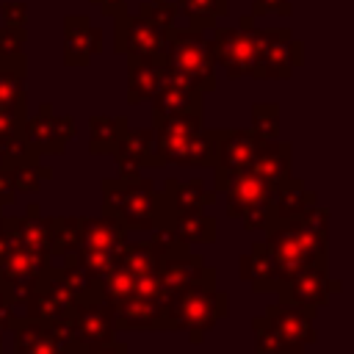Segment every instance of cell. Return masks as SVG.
Listing matches in <instances>:
<instances>
[{"label":"cell","mask_w":354,"mask_h":354,"mask_svg":"<svg viewBox=\"0 0 354 354\" xmlns=\"http://www.w3.org/2000/svg\"><path fill=\"white\" fill-rule=\"evenodd\" d=\"M335 290H340V282L329 279L326 266H304L277 290V296H279V301L318 310V307H324L329 301V296Z\"/></svg>","instance_id":"cell-13"},{"label":"cell","mask_w":354,"mask_h":354,"mask_svg":"<svg viewBox=\"0 0 354 354\" xmlns=\"http://www.w3.org/2000/svg\"><path fill=\"white\" fill-rule=\"evenodd\" d=\"M315 191H310L301 180L296 177H288L282 185H277L274 196H271V216H274V224L277 227H285V224H293L299 216H304L313 205H315Z\"/></svg>","instance_id":"cell-23"},{"label":"cell","mask_w":354,"mask_h":354,"mask_svg":"<svg viewBox=\"0 0 354 354\" xmlns=\"http://www.w3.org/2000/svg\"><path fill=\"white\" fill-rule=\"evenodd\" d=\"M216 205V191L205 188L202 180H166L160 188V221L158 227H169L180 213H199Z\"/></svg>","instance_id":"cell-14"},{"label":"cell","mask_w":354,"mask_h":354,"mask_svg":"<svg viewBox=\"0 0 354 354\" xmlns=\"http://www.w3.org/2000/svg\"><path fill=\"white\" fill-rule=\"evenodd\" d=\"M0 299H6V296H3V290H0Z\"/></svg>","instance_id":"cell-49"},{"label":"cell","mask_w":354,"mask_h":354,"mask_svg":"<svg viewBox=\"0 0 354 354\" xmlns=\"http://www.w3.org/2000/svg\"><path fill=\"white\" fill-rule=\"evenodd\" d=\"M252 39H254L252 77L285 80V77H290L293 66L301 64V44L290 39V30H282V28L263 30V28L252 25Z\"/></svg>","instance_id":"cell-7"},{"label":"cell","mask_w":354,"mask_h":354,"mask_svg":"<svg viewBox=\"0 0 354 354\" xmlns=\"http://www.w3.org/2000/svg\"><path fill=\"white\" fill-rule=\"evenodd\" d=\"M315 307L277 301L252 318L257 354H304L315 343Z\"/></svg>","instance_id":"cell-3"},{"label":"cell","mask_w":354,"mask_h":354,"mask_svg":"<svg viewBox=\"0 0 354 354\" xmlns=\"http://www.w3.org/2000/svg\"><path fill=\"white\" fill-rule=\"evenodd\" d=\"M205 30H194V28H171L166 30V41H163V66L169 75H174L177 80L205 91L216 88V61L210 53V39L202 36Z\"/></svg>","instance_id":"cell-4"},{"label":"cell","mask_w":354,"mask_h":354,"mask_svg":"<svg viewBox=\"0 0 354 354\" xmlns=\"http://www.w3.org/2000/svg\"><path fill=\"white\" fill-rule=\"evenodd\" d=\"M130 296H141V299H166V290L158 279V271L152 274H138L133 277V293Z\"/></svg>","instance_id":"cell-41"},{"label":"cell","mask_w":354,"mask_h":354,"mask_svg":"<svg viewBox=\"0 0 354 354\" xmlns=\"http://www.w3.org/2000/svg\"><path fill=\"white\" fill-rule=\"evenodd\" d=\"M75 307H77V293L61 279L58 268L50 266V268L44 271V277L39 279L36 290L30 293V299L25 301L22 315L53 326V324L69 321L72 313H75Z\"/></svg>","instance_id":"cell-8"},{"label":"cell","mask_w":354,"mask_h":354,"mask_svg":"<svg viewBox=\"0 0 354 354\" xmlns=\"http://www.w3.org/2000/svg\"><path fill=\"white\" fill-rule=\"evenodd\" d=\"M127 241V230L108 218V216H100V218H86L80 216V246L77 249H122Z\"/></svg>","instance_id":"cell-27"},{"label":"cell","mask_w":354,"mask_h":354,"mask_svg":"<svg viewBox=\"0 0 354 354\" xmlns=\"http://www.w3.org/2000/svg\"><path fill=\"white\" fill-rule=\"evenodd\" d=\"M28 22V6L25 3H6L3 6V25L6 28H25Z\"/></svg>","instance_id":"cell-42"},{"label":"cell","mask_w":354,"mask_h":354,"mask_svg":"<svg viewBox=\"0 0 354 354\" xmlns=\"http://www.w3.org/2000/svg\"><path fill=\"white\" fill-rule=\"evenodd\" d=\"M0 166H3V163H0ZM6 169L11 171V180H14L17 194H36V191L41 188V183L53 177V169L44 166L39 155L25 158V160H17V163H8Z\"/></svg>","instance_id":"cell-32"},{"label":"cell","mask_w":354,"mask_h":354,"mask_svg":"<svg viewBox=\"0 0 354 354\" xmlns=\"http://www.w3.org/2000/svg\"><path fill=\"white\" fill-rule=\"evenodd\" d=\"M230 315V296L216 285V268L207 266L199 279L171 290L163 301V332H191V343H202L205 332Z\"/></svg>","instance_id":"cell-1"},{"label":"cell","mask_w":354,"mask_h":354,"mask_svg":"<svg viewBox=\"0 0 354 354\" xmlns=\"http://www.w3.org/2000/svg\"><path fill=\"white\" fill-rule=\"evenodd\" d=\"M152 238H149V246L155 249V254L163 260V257H171V254H180V252H188L191 246L185 241H180L169 227H155L149 230Z\"/></svg>","instance_id":"cell-40"},{"label":"cell","mask_w":354,"mask_h":354,"mask_svg":"<svg viewBox=\"0 0 354 354\" xmlns=\"http://www.w3.org/2000/svg\"><path fill=\"white\" fill-rule=\"evenodd\" d=\"M266 14H290V0H254V17Z\"/></svg>","instance_id":"cell-43"},{"label":"cell","mask_w":354,"mask_h":354,"mask_svg":"<svg viewBox=\"0 0 354 354\" xmlns=\"http://www.w3.org/2000/svg\"><path fill=\"white\" fill-rule=\"evenodd\" d=\"M163 301L166 299H141L127 296L113 304V324L116 332L130 329H163Z\"/></svg>","instance_id":"cell-21"},{"label":"cell","mask_w":354,"mask_h":354,"mask_svg":"<svg viewBox=\"0 0 354 354\" xmlns=\"http://www.w3.org/2000/svg\"><path fill=\"white\" fill-rule=\"evenodd\" d=\"M50 266L53 257L47 252H33L25 246H17L6 257H0V290L17 313H22L25 301L30 299V293L36 290L39 279Z\"/></svg>","instance_id":"cell-6"},{"label":"cell","mask_w":354,"mask_h":354,"mask_svg":"<svg viewBox=\"0 0 354 354\" xmlns=\"http://www.w3.org/2000/svg\"><path fill=\"white\" fill-rule=\"evenodd\" d=\"M252 133L260 141L279 138V105L277 102H254L252 105Z\"/></svg>","instance_id":"cell-38"},{"label":"cell","mask_w":354,"mask_h":354,"mask_svg":"<svg viewBox=\"0 0 354 354\" xmlns=\"http://www.w3.org/2000/svg\"><path fill=\"white\" fill-rule=\"evenodd\" d=\"M113 163L122 174L127 171H138L147 166H155V130L149 127H127L122 133V138L116 141V147L111 149Z\"/></svg>","instance_id":"cell-19"},{"label":"cell","mask_w":354,"mask_h":354,"mask_svg":"<svg viewBox=\"0 0 354 354\" xmlns=\"http://www.w3.org/2000/svg\"><path fill=\"white\" fill-rule=\"evenodd\" d=\"M8 332H14V354H66L53 326L33 321L22 313L14 318Z\"/></svg>","instance_id":"cell-20"},{"label":"cell","mask_w":354,"mask_h":354,"mask_svg":"<svg viewBox=\"0 0 354 354\" xmlns=\"http://www.w3.org/2000/svg\"><path fill=\"white\" fill-rule=\"evenodd\" d=\"M205 260L202 254H194L191 249L188 252H180V254H171V257H163L160 266H158V279L166 290V296L183 285H191L194 279H199L205 274Z\"/></svg>","instance_id":"cell-26"},{"label":"cell","mask_w":354,"mask_h":354,"mask_svg":"<svg viewBox=\"0 0 354 354\" xmlns=\"http://www.w3.org/2000/svg\"><path fill=\"white\" fill-rule=\"evenodd\" d=\"M138 14L155 22L160 30H171L177 25V3H169V0H147L141 3Z\"/></svg>","instance_id":"cell-39"},{"label":"cell","mask_w":354,"mask_h":354,"mask_svg":"<svg viewBox=\"0 0 354 354\" xmlns=\"http://www.w3.org/2000/svg\"><path fill=\"white\" fill-rule=\"evenodd\" d=\"M97 53H102V30L94 28L86 17H66L64 19V64L86 66Z\"/></svg>","instance_id":"cell-18"},{"label":"cell","mask_w":354,"mask_h":354,"mask_svg":"<svg viewBox=\"0 0 354 354\" xmlns=\"http://www.w3.org/2000/svg\"><path fill=\"white\" fill-rule=\"evenodd\" d=\"M91 3H97L102 8V14H108V17H119L124 11V0H91Z\"/></svg>","instance_id":"cell-47"},{"label":"cell","mask_w":354,"mask_h":354,"mask_svg":"<svg viewBox=\"0 0 354 354\" xmlns=\"http://www.w3.org/2000/svg\"><path fill=\"white\" fill-rule=\"evenodd\" d=\"M290 166H293L290 141L274 138V141H260V144H257V152H254L249 169L277 188V185H282V183L290 177Z\"/></svg>","instance_id":"cell-25"},{"label":"cell","mask_w":354,"mask_h":354,"mask_svg":"<svg viewBox=\"0 0 354 354\" xmlns=\"http://www.w3.org/2000/svg\"><path fill=\"white\" fill-rule=\"evenodd\" d=\"M69 329H72V354L116 340L113 304L100 293L97 282L86 296L77 299V307L69 318Z\"/></svg>","instance_id":"cell-5"},{"label":"cell","mask_w":354,"mask_h":354,"mask_svg":"<svg viewBox=\"0 0 354 354\" xmlns=\"http://www.w3.org/2000/svg\"><path fill=\"white\" fill-rule=\"evenodd\" d=\"M202 130V113H180L155 122V166L177 163L185 144Z\"/></svg>","instance_id":"cell-15"},{"label":"cell","mask_w":354,"mask_h":354,"mask_svg":"<svg viewBox=\"0 0 354 354\" xmlns=\"http://www.w3.org/2000/svg\"><path fill=\"white\" fill-rule=\"evenodd\" d=\"M166 66L160 55H144V58H127V102L138 105L152 100L158 86L163 83Z\"/></svg>","instance_id":"cell-24"},{"label":"cell","mask_w":354,"mask_h":354,"mask_svg":"<svg viewBox=\"0 0 354 354\" xmlns=\"http://www.w3.org/2000/svg\"><path fill=\"white\" fill-rule=\"evenodd\" d=\"M50 257H66L80 246V216H50L47 218Z\"/></svg>","instance_id":"cell-29"},{"label":"cell","mask_w":354,"mask_h":354,"mask_svg":"<svg viewBox=\"0 0 354 354\" xmlns=\"http://www.w3.org/2000/svg\"><path fill=\"white\" fill-rule=\"evenodd\" d=\"M0 221H3V205H0Z\"/></svg>","instance_id":"cell-48"},{"label":"cell","mask_w":354,"mask_h":354,"mask_svg":"<svg viewBox=\"0 0 354 354\" xmlns=\"http://www.w3.org/2000/svg\"><path fill=\"white\" fill-rule=\"evenodd\" d=\"M274 191H277V188H274L271 183H266L260 174H254L252 169H243V171L232 174V180H230L227 188L221 191V194L227 196V199H224L227 216H230V218H243L246 213H252V210L268 205L271 196H274Z\"/></svg>","instance_id":"cell-16"},{"label":"cell","mask_w":354,"mask_h":354,"mask_svg":"<svg viewBox=\"0 0 354 354\" xmlns=\"http://www.w3.org/2000/svg\"><path fill=\"white\" fill-rule=\"evenodd\" d=\"M75 119L72 116H55L53 105L44 102L39 105L36 116L25 119V130H22V138L28 141V147L36 152V155H58L66 141L75 138Z\"/></svg>","instance_id":"cell-12"},{"label":"cell","mask_w":354,"mask_h":354,"mask_svg":"<svg viewBox=\"0 0 354 354\" xmlns=\"http://www.w3.org/2000/svg\"><path fill=\"white\" fill-rule=\"evenodd\" d=\"M216 163V130H199L183 149L177 166H188V169H199V166H210Z\"/></svg>","instance_id":"cell-34"},{"label":"cell","mask_w":354,"mask_h":354,"mask_svg":"<svg viewBox=\"0 0 354 354\" xmlns=\"http://www.w3.org/2000/svg\"><path fill=\"white\" fill-rule=\"evenodd\" d=\"M17 199V188H14V180H11V171L6 166H0V205H11Z\"/></svg>","instance_id":"cell-44"},{"label":"cell","mask_w":354,"mask_h":354,"mask_svg":"<svg viewBox=\"0 0 354 354\" xmlns=\"http://www.w3.org/2000/svg\"><path fill=\"white\" fill-rule=\"evenodd\" d=\"M119 266L127 268L133 277H138V274H152V271H158L160 257L155 254V249L149 246V241H141V243H127V241H124V246H122V252H119Z\"/></svg>","instance_id":"cell-35"},{"label":"cell","mask_w":354,"mask_h":354,"mask_svg":"<svg viewBox=\"0 0 354 354\" xmlns=\"http://www.w3.org/2000/svg\"><path fill=\"white\" fill-rule=\"evenodd\" d=\"M97 288H100V293H102L111 304H116V301H122V299H127V296L133 293V274L116 263V266L108 268L102 277H97Z\"/></svg>","instance_id":"cell-37"},{"label":"cell","mask_w":354,"mask_h":354,"mask_svg":"<svg viewBox=\"0 0 354 354\" xmlns=\"http://www.w3.org/2000/svg\"><path fill=\"white\" fill-rule=\"evenodd\" d=\"M113 28V50L127 55V58H144V55H160L166 30H160L155 22H149L141 14H127L122 11Z\"/></svg>","instance_id":"cell-11"},{"label":"cell","mask_w":354,"mask_h":354,"mask_svg":"<svg viewBox=\"0 0 354 354\" xmlns=\"http://www.w3.org/2000/svg\"><path fill=\"white\" fill-rule=\"evenodd\" d=\"M257 144H260V138L252 130H238V127L216 130V163H213L216 194L227 188L232 174H238V171L252 166Z\"/></svg>","instance_id":"cell-10"},{"label":"cell","mask_w":354,"mask_h":354,"mask_svg":"<svg viewBox=\"0 0 354 354\" xmlns=\"http://www.w3.org/2000/svg\"><path fill=\"white\" fill-rule=\"evenodd\" d=\"M77 354H127V343H122V340H111V343L86 348V351H77Z\"/></svg>","instance_id":"cell-46"},{"label":"cell","mask_w":354,"mask_h":354,"mask_svg":"<svg viewBox=\"0 0 354 354\" xmlns=\"http://www.w3.org/2000/svg\"><path fill=\"white\" fill-rule=\"evenodd\" d=\"M252 25H254V14L241 19L243 30H216L210 39V53L213 61L224 66L227 77L238 80L243 75H252V64H254V39H252Z\"/></svg>","instance_id":"cell-9"},{"label":"cell","mask_w":354,"mask_h":354,"mask_svg":"<svg viewBox=\"0 0 354 354\" xmlns=\"http://www.w3.org/2000/svg\"><path fill=\"white\" fill-rule=\"evenodd\" d=\"M124 116H91L88 119V149L91 155H111L122 133L127 130Z\"/></svg>","instance_id":"cell-30"},{"label":"cell","mask_w":354,"mask_h":354,"mask_svg":"<svg viewBox=\"0 0 354 354\" xmlns=\"http://www.w3.org/2000/svg\"><path fill=\"white\" fill-rule=\"evenodd\" d=\"M102 216L119 221L127 232H149L160 221V188L138 171L102 180Z\"/></svg>","instance_id":"cell-2"},{"label":"cell","mask_w":354,"mask_h":354,"mask_svg":"<svg viewBox=\"0 0 354 354\" xmlns=\"http://www.w3.org/2000/svg\"><path fill=\"white\" fill-rule=\"evenodd\" d=\"M17 315H19V313H17L6 299H0V354H3V332L11 329V324H14Z\"/></svg>","instance_id":"cell-45"},{"label":"cell","mask_w":354,"mask_h":354,"mask_svg":"<svg viewBox=\"0 0 354 354\" xmlns=\"http://www.w3.org/2000/svg\"><path fill=\"white\" fill-rule=\"evenodd\" d=\"M238 266H241L238 268L241 279H246L254 293H277L279 290V271H277L274 254L266 241L252 243V249L246 254H241Z\"/></svg>","instance_id":"cell-22"},{"label":"cell","mask_w":354,"mask_h":354,"mask_svg":"<svg viewBox=\"0 0 354 354\" xmlns=\"http://www.w3.org/2000/svg\"><path fill=\"white\" fill-rule=\"evenodd\" d=\"M180 113H202V91L166 72L163 83L152 94V122Z\"/></svg>","instance_id":"cell-17"},{"label":"cell","mask_w":354,"mask_h":354,"mask_svg":"<svg viewBox=\"0 0 354 354\" xmlns=\"http://www.w3.org/2000/svg\"><path fill=\"white\" fill-rule=\"evenodd\" d=\"M177 11L188 17L194 30H210L227 14V0H177Z\"/></svg>","instance_id":"cell-33"},{"label":"cell","mask_w":354,"mask_h":354,"mask_svg":"<svg viewBox=\"0 0 354 354\" xmlns=\"http://www.w3.org/2000/svg\"><path fill=\"white\" fill-rule=\"evenodd\" d=\"M119 252L122 249H77L72 254H66L72 263H77L88 277H102L108 268H113L119 263Z\"/></svg>","instance_id":"cell-36"},{"label":"cell","mask_w":354,"mask_h":354,"mask_svg":"<svg viewBox=\"0 0 354 354\" xmlns=\"http://www.w3.org/2000/svg\"><path fill=\"white\" fill-rule=\"evenodd\" d=\"M0 111L25 113V58L0 64Z\"/></svg>","instance_id":"cell-28"},{"label":"cell","mask_w":354,"mask_h":354,"mask_svg":"<svg viewBox=\"0 0 354 354\" xmlns=\"http://www.w3.org/2000/svg\"><path fill=\"white\" fill-rule=\"evenodd\" d=\"M169 230L185 241L188 246L191 243H213L216 241V218L213 216H205V210L199 213H180L171 218Z\"/></svg>","instance_id":"cell-31"}]
</instances>
